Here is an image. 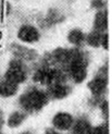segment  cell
<instances>
[{
  "mask_svg": "<svg viewBox=\"0 0 112 134\" xmlns=\"http://www.w3.org/2000/svg\"><path fill=\"white\" fill-rule=\"evenodd\" d=\"M87 64L88 60L86 55L80 49H71V60L64 71L68 72V75L73 80L74 83H82L87 76Z\"/></svg>",
  "mask_w": 112,
  "mask_h": 134,
  "instance_id": "cell-1",
  "label": "cell"
},
{
  "mask_svg": "<svg viewBox=\"0 0 112 134\" xmlns=\"http://www.w3.org/2000/svg\"><path fill=\"white\" fill-rule=\"evenodd\" d=\"M91 7L95 9H101L104 7L106 2H104V0H91Z\"/></svg>",
  "mask_w": 112,
  "mask_h": 134,
  "instance_id": "cell-19",
  "label": "cell"
},
{
  "mask_svg": "<svg viewBox=\"0 0 112 134\" xmlns=\"http://www.w3.org/2000/svg\"><path fill=\"white\" fill-rule=\"evenodd\" d=\"M21 134H33L31 131H25V132H22Z\"/></svg>",
  "mask_w": 112,
  "mask_h": 134,
  "instance_id": "cell-23",
  "label": "cell"
},
{
  "mask_svg": "<svg viewBox=\"0 0 112 134\" xmlns=\"http://www.w3.org/2000/svg\"><path fill=\"white\" fill-rule=\"evenodd\" d=\"M100 46H102L104 49H108V34H107V32L106 33H103L102 36H101V43H100Z\"/></svg>",
  "mask_w": 112,
  "mask_h": 134,
  "instance_id": "cell-20",
  "label": "cell"
},
{
  "mask_svg": "<svg viewBox=\"0 0 112 134\" xmlns=\"http://www.w3.org/2000/svg\"><path fill=\"white\" fill-rule=\"evenodd\" d=\"M74 119L68 112H58L52 119V124L57 130L68 131L72 128Z\"/></svg>",
  "mask_w": 112,
  "mask_h": 134,
  "instance_id": "cell-7",
  "label": "cell"
},
{
  "mask_svg": "<svg viewBox=\"0 0 112 134\" xmlns=\"http://www.w3.org/2000/svg\"><path fill=\"white\" fill-rule=\"evenodd\" d=\"M89 134H109V128L107 123H103L96 126V128H91Z\"/></svg>",
  "mask_w": 112,
  "mask_h": 134,
  "instance_id": "cell-17",
  "label": "cell"
},
{
  "mask_svg": "<svg viewBox=\"0 0 112 134\" xmlns=\"http://www.w3.org/2000/svg\"><path fill=\"white\" fill-rule=\"evenodd\" d=\"M72 134H89L91 125L86 118H80L72 125Z\"/></svg>",
  "mask_w": 112,
  "mask_h": 134,
  "instance_id": "cell-11",
  "label": "cell"
},
{
  "mask_svg": "<svg viewBox=\"0 0 112 134\" xmlns=\"http://www.w3.org/2000/svg\"><path fill=\"white\" fill-rule=\"evenodd\" d=\"M67 73L62 69L50 68L49 65H43L38 68L33 75V81L44 85H51L56 83H65Z\"/></svg>",
  "mask_w": 112,
  "mask_h": 134,
  "instance_id": "cell-3",
  "label": "cell"
},
{
  "mask_svg": "<svg viewBox=\"0 0 112 134\" xmlns=\"http://www.w3.org/2000/svg\"><path fill=\"white\" fill-rule=\"evenodd\" d=\"M45 134H60V133H59L58 131H56V130H54V129H48Z\"/></svg>",
  "mask_w": 112,
  "mask_h": 134,
  "instance_id": "cell-21",
  "label": "cell"
},
{
  "mask_svg": "<svg viewBox=\"0 0 112 134\" xmlns=\"http://www.w3.org/2000/svg\"><path fill=\"white\" fill-rule=\"evenodd\" d=\"M11 50L13 52L16 58L15 59H19L23 61V60H26V61H32V60H35L37 58V53L33 50V49H28L26 47H23V46H20V45H12L11 46Z\"/></svg>",
  "mask_w": 112,
  "mask_h": 134,
  "instance_id": "cell-9",
  "label": "cell"
},
{
  "mask_svg": "<svg viewBox=\"0 0 112 134\" xmlns=\"http://www.w3.org/2000/svg\"><path fill=\"white\" fill-rule=\"evenodd\" d=\"M102 34L103 33H100V32H97V31L93 30L86 37H85V41H86V43L89 46L94 47V48H97V47L100 46Z\"/></svg>",
  "mask_w": 112,
  "mask_h": 134,
  "instance_id": "cell-16",
  "label": "cell"
},
{
  "mask_svg": "<svg viewBox=\"0 0 112 134\" xmlns=\"http://www.w3.org/2000/svg\"><path fill=\"white\" fill-rule=\"evenodd\" d=\"M48 94L38 88H31L20 97V105L27 112H36L48 104Z\"/></svg>",
  "mask_w": 112,
  "mask_h": 134,
  "instance_id": "cell-2",
  "label": "cell"
},
{
  "mask_svg": "<svg viewBox=\"0 0 112 134\" xmlns=\"http://www.w3.org/2000/svg\"><path fill=\"white\" fill-rule=\"evenodd\" d=\"M85 34L78 29H74L69 32L68 34V41L69 43L73 44L75 46H82L83 43L85 42Z\"/></svg>",
  "mask_w": 112,
  "mask_h": 134,
  "instance_id": "cell-13",
  "label": "cell"
},
{
  "mask_svg": "<svg viewBox=\"0 0 112 134\" xmlns=\"http://www.w3.org/2000/svg\"><path fill=\"white\" fill-rule=\"evenodd\" d=\"M17 37L24 43L32 44V43H36L39 41L40 34H39L38 30L35 26L30 25V24H24L20 27L19 33H17Z\"/></svg>",
  "mask_w": 112,
  "mask_h": 134,
  "instance_id": "cell-6",
  "label": "cell"
},
{
  "mask_svg": "<svg viewBox=\"0 0 112 134\" xmlns=\"http://www.w3.org/2000/svg\"><path fill=\"white\" fill-rule=\"evenodd\" d=\"M108 27V15L107 10L98 11L94 19V30L100 33H106Z\"/></svg>",
  "mask_w": 112,
  "mask_h": 134,
  "instance_id": "cell-10",
  "label": "cell"
},
{
  "mask_svg": "<svg viewBox=\"0 0 112 134\" xmlns=\"http://www.w3.org/2000/svg\"><path fill=\"white\" fill-rule=\"evenodd\" d=\"M99 107L101 109L103 119L107 120L108 119V113H109V108H108V102L107 100H101V103L99 104Z\"/></svg>",
  "mask_w": 112,
  "mask_h": 134,
  "instance_id": "cell-18",
  "label": "cell"
},
{
  "mask_svg": "<svg viewBox=\"0 0 112 134\" xmlns=\"http://www.w3.org/2000/svg\"><path fill=\"white\" fill-rule=\"evenodd\" d=\"M108 85V68L107 65H103L95 77L88 83V87L94 95V97H101L104 92L107 91Z\"/></svg>",
  "mask_w": 112,
  "mask_h": 134,
  "instance_id": "cell-5",
  "label": "cell"
},
{
  "mask_svg": "<svg viewBox=\"0 0 112 134\" xmlns=\"http://www.w3.org/2000/svg\"><path fill=\"white\" fill-rule=\"evenodd\" d=\"M71 93V87L64 83H56L48 86V96L54 99H62L65 98Z\"/></svg>",
  "mask_w": 112,
  "mask_h": 134,
  "instance_id": "cell-8",
  "label": "cell"
},
{
  "mask_svg": "<svg viewBox=\"0 0 112 134\" xmlns=\"http://www.w3.org/2000/svg\"><path fill=\"white\" fill-rule=\"evenodd\" d=\"M19 90V85L12 82H9L7 80H3L0 82V96L2 97H11L15 95Z\"/></svg>",
  "mask_w": 112,
  "mask_h": 134,
  "instance_id": "cell-12",
  "label": "cell"
},
{
  "mask_svg": "<svg viewBox=\"0 0 112 134\" xmlns=\"http://www.w3.org/2000/svg\"><path fill=\"white\" fill-rule=\"evenodd\" d=\"M2 124H3V115H2V112L0 111V129H1Z\"/></svg>",
  "mask_w": 112,
  "mask_h": 134,
  "instance_id": "cell-22",
  "label": "cell"
},
{
  "mask_svg": "<svg viewBox=\"0 0 112 134\" xmlns=\"http://www.w3.org/2000/svg\"><path fill=\"white\" fill-rule=\"evenodd\" d=\"M26 118V113L21 112V111H14L11 113L10 117L8 118V125L10 128H17L19 125H21L23 121Z\"/></svg>",
  "mask_w": 112,
  "mask_h": 134,
  "instance_id": "cell-15",
  "label": "cell"
},
{
  "mask_svg": "<svg viewBox=\"0 0 112 134\" xmlns=\"http://www.w3.org/2000/svg\"><path fill=\"white\" fill-rule=\"evenodd\" d=\"M63 21V16L59 13L57 10H50L47 18L44 20V22L42 23V26L43 27H48V26H51V25H55L59 22Z\"/></svg>",
  "mask_w": 112,
  "mask_h": 134,
  "instance_id": "cell-14",
  "label": "cell"
},
{
  "mask_svg": "<svg viewBox=\"0 0 112 134\" xmlns=\"http://www.w3.org/2000/svg\"><path fill=\"white\" fill-rule=\"evenodd\" d=\"M27 77V70L23 61L19 59H13L9 63V68L4 74V80L14 84L23 83Z\"/></svg>",
  "mask_w": 112,
  "mask_h": 134,
  "instance_id": "cell-4",
  "label": "cell"
},
{
  "mask_svg": "<svg viewBox=\"0 0 112 134\" xmlns=\"http://www.w3.org/2000/svg\"><path fill=\"white\" fill-rule=\"evenodd\" d=\"M0 134H2V133H1V132H0Z\"/></svg>",
  "mask_w": 112,
  "mask_h": 134,
  "instance_id": "cell-24",
  "label": "cell"
}]
</instances>
